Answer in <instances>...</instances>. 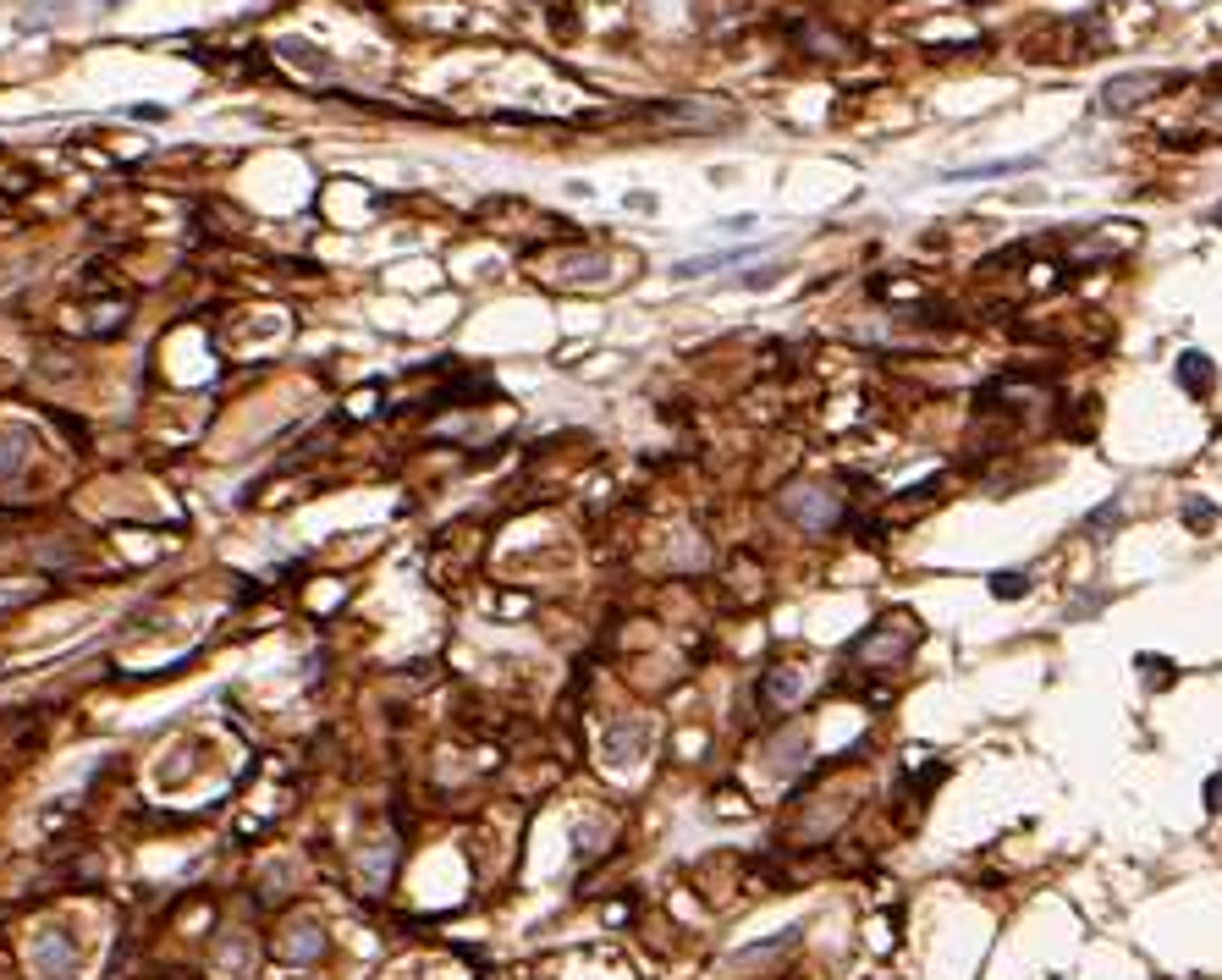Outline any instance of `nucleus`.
Segmentation results:
<instances>
[{
    "mask_svg": "<svg viewBox=\"0 0 1222 980\" xmlns=\"http://www.w3.org/2000/svg\"><path fill=\"white\" fill-rule=\"evenodd\" d=\"M749 248H733V254H700V260H683L678 276H705V270H721V265H738Z\"/></svg>",
    "mask_w": 1222,
    "mask_h": 980,
    "instance_id": "nucleus-9",
    "label": "nucleus"
},
{
    "mask_svg": "<svg viewBox=\"0 0 1222 980\" xmlns=\"http://www.w3.org/2000/svg\"><path fill=\"white\" fill-rule=\"evenodd\" d=\"M1206 799H1212V810H1222V777L1206 782Z\"/></svg>",
    "mask_w": 1222,
    "mask_h": 980,
    "instance_id": "nucleus-14",
    "label": "nucleus"
},
{
    "mask_svg": "<svg viewBox=\"0 0 1222 980\" xmlns=\"http://www.w3.org/2000/svg\"><path fill=\"white\" fill-rule=\"evenodd\" d=\"M1212 221H1222V210H1212Z\"/></svg>",
    "mask_w": 1222,
    "mask_h": 980,
    "instance_id": "nucleus-15",
    "label": "nucleus"
},
{
    "mask_svg": "<svg viewBox=\"0 0 1222 980\" xmlns=\"http://www.w3.org/2000/svg\"><path fill=\"white\" fill-rule=\"evenodd\" d=\"M1184 518L1195 523V529H1206V523L1217 518V507H1212V502H1189V507H1184Z\"/></svg>",
    "mask_w": 1222,
    "mask_h": 980,
    "instance_id": "nucleus-12",
    "label": "nucleus"
},
{
    "mask_svg": "<svg viewBox=\"0 0 1222 980\" xmlns=\"http://www.w3.org/2000/svg\"><path fill=\"white\" fill-rule=\"evenodd\" d=\"M1173 375H1179V385H1184L1189 397H1206V392H1212V359H1206V352H1184Z\"/></svg>",
    "mask_w": 1222,
    "mask_h": 980,
    "instance_id": "nucleus-5",
    "label": "nucleus"
},
{
    "mask_svg": "<svg viewBox=\"0 0 1222 980\" xmlns=\"http://www.w3.org/2000/svg\"><path fill=\"white\" fill-rule=\"evenodd\" d=\"M34 958H39V970L56 975V980H67V975L77 970V947H72V942H39Z\"/></svg>",
    "mask_w": 1222,
    "mask_h": 980,
    "instance_id": "nucleus-6",
    "label": "nucleus"
},
{
    "mask_svg": "<svg viewBox=\"0 0 1222 980\" xmlns=\"http://www.w3.org/2000/svg\"><path fill=\"white\" fill-rule=\"evenodd\" d=\"M1036 166V155H1024V160H991V166H970L963 176H1008V171H1030Z\"/></svg>",
    "mask_w": 1222,
    "mask_h": 980,
    "instance_id": "nucleus-11",
    "label": "nucleus"
},
{
    "mask_svg": "<svg viewBox=\"0 0 1222 980\" xmlns=\"http://www.w3.org/2000/svg\"><path fill=\"white\" fill-rule=\"evenodd\" d=\"M914 639H920V629H909V622H881L854 645V655H864L871 667H897L914 650Z\"/></svg>",
    "mask_w": 1222,
    "mask_h": 980,
    "instance_id": "nucleus-3",
    "label": "nucleus"
},
{
    "mask_svg": "<svg viewBox=\"0 0 1222 980\" xmlns=\"http://www.w3.org/2000/svg\"><path fill=\"white\" fill-rule=\"evenodd\" d=\"M1167 83H1173V72H1123V77H1113V83L1101 89V110H1107V116H1123V110L1146 105L1151 94H1162Z\"/></svg>",
    "mask_w": 1222,
    "mask_h": 980,
    "instance_id": "nucleus-2",
    "label": "nucleus"
},
{
    "mask_svg": "<svg viewBox=\"0 0 1222 980\" xmlns=\"http://www.w3.org/2000/svg\"><path fill=\"white\" fill-rule=\"evenodd\" d=\"M799 695H804V672H793V667H777V672L766 678V700H771V705H793Z\"/></svg>",
    "mask_w": 1222,
    "mask_h": 980,
    "instance_id": "nucleus-7",
    "label": "nucleus"
},
{
    "mask_svg": "<svg viewBox=\"0 0 1222 980\" xmlns=\"http://www.w3.org/2000/svg\"><path fill=\"white\" fill-rule=\"evenodd\" d=\"M799 754H804V738L793 733L787 744H777V749H771V771H782V777H787V771H799Z\"/></svg>",
    "mask_w": 1222,
    "mask_h": 980,
    "instance_id": "nucleus-10",
    "label": "nucleus"
},
{
    "mask_svg": "<svg viewBox=\"0 0 1222 980\" xmlns=\"http://www.w3.org/2000/svg\"><path fill=\"white\" fill-rule=\"evenodd\" d=\"M1085 612H1101V596H1080L1068 606V617H1085Z\"/></svg>",
    "mask_w": 1222,
    "mask_h": 980,
    "instance_id": "nucleus-13",
    "label": "nucleus"
},
{
    "mask_svg": "<svg viewBox=\"0 0 1222 980\" xmlns=\"http://www.w3.org/2000/svg\"><path fill=\"white\" fill-rule=\"evenodd\" d=\"M991 596L996 601H1024L1030 596V573H991Z\"/></svg>",
    "mask_w": 1222,
    "mask_h": 980,
    "instance_id": "nucleus-8",
    "label": "nucleus"
},
{
    "mask_svg": "<svg viewBox=\"0 0 1222 980\" xmlns=\"http://www.w3.org/2000/svg\"><path fill=\"white\" fill-rule=\"evenodd\" d=\"M645 749H650V721H622V728H611V738H606L611 761H634V754H645Z\"/></svg>",
    "mask_w": 1222,
    "mask_h": 980,
    "instance_id": "nucleus-4",
    "label": "nucleus"
},
{
    "mask_svg": "<svg viewBox=\"0 0 1222 980\" xmlns=\"http://www.w3.org/2000/svg\"><path fill=\"white\" fill-rule=\"evenodd\" d=\"M777 507H782L787 523L810 529V535H821V529H831L843 518V496H831L826 485H787L777 496Z\"/></svg>",
    "mask_w": 1222,
    "mask_h": 980,
    "instance_id": "nucleus-1",
    "label": "nucleus"
}]
</instances>
